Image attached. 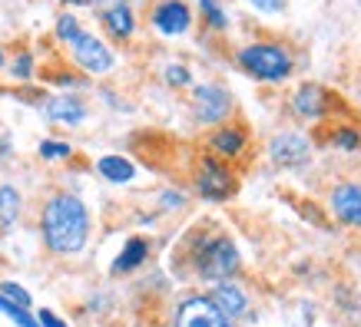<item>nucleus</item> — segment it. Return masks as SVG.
Returning <instances> with one entry per match:
<instances>
[{"instance_id": "19", "label": "nucleus", "mask_w": 361, "mask_h": 327, "mask_svg": "<svg viewBox=\"0 0 361 327\" xmlns=\"http://www.w3.org/2000/svg\"><path fill=\"white\" fill-rule=\"evenodd\" d=\"M0 314L11 317L17 327H40V321L30 314V307H20L13 304V301H7V297H0Z\"/></svg>"}, {"instance_id": "22", "label": "nucleus", "mask_w": 361, "mask_h": 327, "mask_svg": "<svg viewBox=\"0 0 361 327\" xmlns=\"http://www.w3.org/2000/svg\"><path fill=\"white\" fill-rule=\"evenodd\" d=\"M331 142H335L338 149H345V153H358V149H361L358 129H348V126H341V129L331 132Z\"/></svg>"}, {"instance_id": "15", "label": "nucleus", "mask_w": 361, "mask_h": 327, "mask_svg": "<svg viewBox=\"0 0 361 327\" xmlns=\"http://www.w3.org/2000/svg\"><path fill=\"white\" fill-rule=\"evenodd\" d=\"M245 129L239 126H219V129L209 136V146H212V153L216 155H226V159H235V155L245 153Z\"/></svg>"}, {"instance_id": "26", "label": "nucleus", "mask_w": 361, "mask_h": 327, "mask_svg": "<svg viewBox=\"0 0 361 327\" xmlns=\"http://www.w3.org/2000/svg\"><path fill=\"white\" fill-rule=\"evenodd\" d=\"M70 142H60V139H44L40 142V155L44 159H70Z\"/></svg>"}, {"instance_id": "20", "label": "nucleus", "mask_w": 361, "mask_h": 327, "mask_svg": "<svg viewBox=\"0 0 361 327\" xmlns=\"http://www.w3.org/2000/svg\"><path fill=\"white\" fill-rule=\"evenodd\" d=\"M196 4H199V11H202V17H206V23L212 30H226V27H229L226 7H222L219 0H196Z\"/></svg>"}, {"instance_id": "14", "label": "nucleus", "mask_w": 361, "mask_h": 327, "mask_svg": "<svg viewBox=\"0 0 361 327\" xmlns=\"http://www.w3.org/2000/svg\"><path fill=\"white\" fill-rule=\"evenodd\" d=\"M99 20H103V27H106L110 37H116V40H130L133 33H136V13H133L130 0H116V4H110Z\"/></svg>"}, {"instance_id": "18", "label": "nucleus", "mask_w": 361, "mask_h": 327, "mask_svg": "<svg viewBox=\"0 0 361 327\" xmlns=\"http://www.w3.org/2000/svg\"><path fill=\"white\" fill-rule=\"evenodd\" d=\"M17 215H20V192L13 186H0V218H4V225L11 229Z\"/></svg>"}, {"instance_id": "28", "label": "nucleus", "mask_w": 361, "mask_h": 327, "mask_svg": "<svg viewBox=\"0 0 361 327\" xmlns=\"http://www.w3.org/2000/svg\"><path fill=\"white\" fill-rule=\"evenodd\" d=\"M37 321H40V327H70L66 321H60L54 311H40V317H37Z\"/></svg>"}, {"instance_id": "8", "label": "nucleus", "mask_w": 361, "mask_h": 327, "mask_svg": "<svg viewBox=\"0 0 361 327\" xmlns=\"http://www.w3.org/2000/svg\"><path fill=\"white\" fill-rule=\"evenodd\" d=\"M149 23L163 37H183L192 27V7L186 0H156L149 11Z\"/></svg>"}, {"instance_id": "24", "label": "nucleus", "mask_w": 361, "mask_h": 327, "mask_svg": "<svg viewBox=\"0 0 361 327\" xmlns=\"http://www.w3.org/2000/svg\"><path fill=\"white\" fill-rule=\"evenodd\" d=\"M0 297H7V301H13V304H20V307H30V295L17 281H0Z\"/></svg>"}, {"instance_id": "6", "label": "nucleus", "mask_w": 361, "mask_h": 327, "mask_svg": "<svg viewBox=\"0 0 361 327\" xmlns=\"http://www.w3.org/2000/svg\"><path fill=\"white\" fill-rule=\"evenodd\" d=\"M192 109H196V120L206 122V126H216L229 116L232 109V96L229 89L219 86V83H199L192 89Z\"/></svg>"}, {"instance_id": "21", "label": "nucleus", "mask_w": 361, "mask_h": 327, "mask_svg": "<svg viewBox=\"0 0 361 327\" xmlns=\"http://www.w3.org/2000/svg\"><path fill=\"white\" fill-rule=\"evenodd\" d=\"M80 30H83V27H80V20L73 13H60V17H56V40H60V44H73L80 37Z\"/></svg>"}, {"instance_id": "3", "label": "nucleus", "mask_w": 361, "mask_h": 327, "mask_svg": "<svg viewBox=\"0 0 361 327\" xmlns=\"http://www.w3.org/2000/svg\"><path fill=\"white\" fill-rule=\"evenodd\" d=\"M192 268L202 281H229L232 274L239 271V248L226 235H206L192 248Z\"/></svg>"}, {"instance_id": "27", "label": "nucleus", "mask_w": 361, "mask_h": 327, "mask_svg": "<svg viewBox=\"0 0 361 327\" xmlns=\"http://www.w3.org/2000/svg\"><path fill=\"white\" fill-rule=\"evenodd\" d=\"M249 4L259 13H282L285 11V0H249Z\"/></svg>"}, {"instance_id": "1", "label": "nucleus", "mask_w": 361, "mask_h": 327, "mask_svg": "<svg viewBox=\"0 0 361 327\" xmlns=\"http://www.w3.org/2000/svg\"><path fill=\"white\" fill-rule=\"evenodd\" d=\"M44 241L54 255H77L90 238V212L77 195L60 192L44 205L40 215Z\"/></svg>"}, {"instance_id": "9", "label": "nucleus", "mask_w": 361, "mask_h": 327, "mask_svg": "<svg viewBox=\"0 0 361 327\" xmlns=\"http://www.w3.org/2000/svg\"><path fill=\"white\" fill-rule=\"evenodd\" d=\"M269 155H272L275 165L295 169V165H302L308 159V139L305 136H298V132H282V136H275L272 139Z\"/></svg>"}, {"instance_id": "30", "label": "nucleus", "mask_w": 361, "mask_h": 327, "mask_svg": "<svg viewBox=\"0 0 361 327\" xmlns=\"http://www.w3.org/2000/svg\"><path fill=\"white\" fill-rule=\"evenodd\" d=\"M63 4H73V7H90V4H97V0H63Z\"/></svg>"}, {"instance_id": "12", "label": "nucleus", "mask_w": 361, "mask_h": 327, "mask_svg": "<svg viewBox=\"0 0 361 327\" xmlns=\"http://www.w3.org/2000/svg\"><path fill=\"white\" fill-rule=\"evenodd\" d=\"M292 106H295V113L305 116V120H322L331 106V93L325 86H318V83H305V86L295 89Z\"/></svg>"}, {"instance_id": "23", "label": "nucleus", "mask_w": 361, "mask_h": 327, "mask_svg": "<svg viewBox=\"0 0 361 327\" xmlns=\"http://www.w3.org/2000/svg\"><path fill=\"white\" fill-rule=\"evenodd\" d=\"M163 77H166V83H169V86H176V89H179V86H189V83H192V73H189L183 63H169L163 70Z\"/></svg>"}, {"instance_id": "13", "label": "nucleus", "mask_w": 361, "mask_h": 327, "mask_svg": "<svg viewBox=\"0 0 361 327\" xmlns=\"http://www.w3.org/2000/svg\"><path fill=\"white\" fill-rule=\"evenodd\" d=\"M206 297L219 307L229 321H239V317L249 314V297H245V291H242L239 284H232V281H219L212 288V295H206Z\"/></svg>"}, {"instance_id": "25", "label": "nucleus", "mask_w": 361, "mask_h": 327, "mask_svg": "<svg viewBox=\"0 0 361 327\" xmlns=\"http://www.w3.org/2000/svg\"><path fill=\"white\" fill-rule=\"evenodd\" d=\"M33 70H37V63H33V53H27V50H23V53L13 56L11 73H13L17 79H30V77H33Z\"/></svg>"}, {"instance_id": "31", "label": "nucleus", "mask_w": 361, "mask_h": 327, "mask_svg": "<svg viewBox=\"0 0 361 327\" xmlns=\"http://www.w3.org/2000/svg\"><path fill=\"white\" fill-rule=\"evenodd\" d=\"M4 229H7V225H4V218H0V231H4Z\"/></svg>"}, {"instance_id": "7", "label": "nucleus", "mask_w": 361, "mask_h": 327, "mask_svg": "<svg viewBox=\"0 0 361 327\" xmlns=\"http://www.w3.org/2000/svg\"><path fill=\"white\" fill-rule=\"evenodd\" d=\"M176 327H232V321L206 295H192L176 307Z\"/></svg>"}, {"instance_id": "11", "label": "nucleus", "mask_w": 361, "mask_h": 327, "mask_svg": "<svg viewBox=\"0 0 361 327\" xmlns=\"http://www.w3.org/2000/svg\"><path fill=\"white\" fill-rule=\"evenodd\" d=\"M44 113L50 122H60V126H80L87 120V103L73 93H60V96H50L44 103Z\"/></svg>"}, {"instance_id": "32", "label": "nucleus", "mask_w": 361, "mask_h": 327, "mask_svg": "<svg viewBox=\"0 0 361 327\" xmlns=\"http://www.w3.org/2000/svg\"><path fill=\"white\" fill-rule=\"evenodd\" d=\"M0 66H4V53H0Z\"/></svg>"}, {"instance_id": "10", "label": "nucleus", "mask_w": 361, "mask_h": 327, "mask_svg": "<svg viewBox=\"0 0 361 327\" xmlns=\"http://www.w3.org/2000/svg\"><path fill=\"white\" fill-rule=\"evenodd\" d=\"M329 202H331V212H335L345 225L361 229V186L358 182H341V186H335Z\"/></svg>"}, {"instance_id": "29", "label": "nucleus", "mask_w": 361, "mask_h": 327, "mask_svg": "<svg viewBox=\"0 0 361 327\" xmlns=\"http://www.w3.org/2000/svg\"><path fill=\"white\" fill-rule=\"evenodd\" d=\"M166 208H179L183 205V195H179V192H166Z\"/></svg>"}, {"instance_id": "5", "label": "nucleus", "mask_w": 361, "mask_h": 327, "mask_svg": "<svg viewBox=\"0 0 361 327\" xmlns=\"http://www.w3.org/2000/svg\"><path fill=\"white\" fill-rule=\"evenodd\" d=\"M196 188L206 202H226V198L235 192V179H232V172L216 159V155H206V159L199 162Z\"/></svg>"}, {"instance_id": "16", "label": "nucleus", "mask_w": 361, "mask_h": 327, "mask_svg": "<svg viewBox=\"0 0 361 327\" xmlns=\"http://www.w3.org/2000/svg\"><path fill=\"white\" fill-rule=\"evenodd\" d=\"M146 255H149V241H146V238H130L126 245H123L120 258L113 262V274H130V271H136V268L146 262Z\"/></svg>"}, {"instance_id": "17", "label": "nucleus", "mask_w": 361, "mask_h": 327, "mask_svg": "<svg viewBox=\"0 0 361 327\" xmlns=\"http://www.w3.org/2000/svg\"><path fill=\"white\" fill-rule=\"evenodd\" d=\"M97 169L106 182H116V186L133 182V175H136V165H133L130 159H123V155H103L97 162Z\"/></svg>"}, {"instance_id": "2", "label": "nucleus", "mask_w": 361, "mask_h": 327, "mask_svg": "<svg viewBox=\"0 0 361 327\" xmlns=\"http://www.w3.org/2000/svg\"><path fill=\"white\" fill-rule=\"evenodd\" d=\"M235 63L252 79H262V83H282L295 70V60L282 44H245L235 53Z\"/></svg>"}, {"instance_id": "4", "label": "nucleus", "mask_w": 361, "mask_h": 327, "mask_svg": "<svg viewBox=\"0 0 361 327\" xmlns=\"http://www.w3.org/2000/svg\"><path fill=\"white\" fill-rule=\"evenodd\" d=\"M70 53H73L80 70H87L90 77L113 73V66H116V53H113L99 37H93V33H87V30H80V37L70 44Z\"/></svg>"}]
</instances>
